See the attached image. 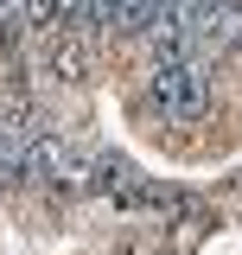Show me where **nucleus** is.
<instances>
[{
    "label": "nucleus",
    "mask_w": 242,
    "mask_h": 255,
    "mask_svg": "<svg viewBox=\"0 0 242 255\" xmlns=\"http://www.w3.org/2000/svg\"><path fill=\"white\" fill-rule=\"evenodd\" d=\"M64 13H70V0H26V6H19V19H26L32 38L58 32V26H64Z\"/></svg>",
    "instance_id": "nucleus-2"
},
{
    "label": "nucleus",
    "mask_w": 242,
    "mask_h": 255,
    "mask_svg": "<svg viewBox=\"0 0 242 255\" xmlns=\"http://www.w3.org/2000/svg\"><path fill=\"white\" fill-rule=\"evenodd\" d=\"M19 6H26V0H0V19H13V13H19Z\"/></svg>",
    "instance_id": "nucleus-3"
},
{
    "label": "nucleus",
    "mask_w": 242,
    "mask_h": 255,
    "mask_svg": "<svg viewBox=\"0 0 242 255\" xmlns=\"http://www.w3.org/2000/svg\"><path fill=\"white\" fill-rule=\"evenodd\" d=\"M204 64H211V58H198V51L153 64L147 102H153L172 128H191V122H204V115H211V77H204Z\"/></svg>",
    "instance_id": "nucleus-1"
}]
</instances>
